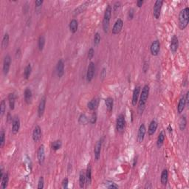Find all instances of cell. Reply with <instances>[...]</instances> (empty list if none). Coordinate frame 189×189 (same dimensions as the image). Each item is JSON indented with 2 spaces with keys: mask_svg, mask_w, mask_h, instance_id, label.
I'll return each instance as SVG.
<instances>
[{
  "mask_svg": "<svg viewBox=\"0 0 189 189\" xmlns=\"http://www.w3.org/2000/svg\"><path fill=\"white\" fill-rule=\"evenodd\" d=\"M149 86L148 84L144 85L141 91V94L140 96V100L138 102V112L139 114H142L143 111L146 108V104L148 98V95H149Z\"/></svg>",
  "mask_w": 189,
  "mask_h": 189,
  "instance_id": "cell-1",
  "label": "cell"
},
{
  "mask_svg": "<svg viewBox=\"0 0 189 189\" xmlns=\"http://www.w3.org/2000/svg\"><path fill=\"white\" fill-rule=\"evenodd\" d=\"M179 28L183 30L187 27L189 23V8L188 7L180 10L179 14Z\"/></svg>",
  "mask_w": 189,
  "mask_h": 189,
  "instance_id": "cell-2",
  "label": "cell"
},
{
  "mask_svg": "<svg viewBox=\"0 0 189 189\" xmlns=\"http://www.w3.org/2000/svg\"><path fill=\"white\" fill-rule=\"evenodd\" d=\"M112 8L109 5L106 8L104 19H103V30L105 33H108V32H109V23H110L111 17H112Z\"/></svg>",
  "mask_w": 189,
  "mask_h": 189,
  "instance_id": "cell-3",
  "label": "cell"
},
{
  "mask_svg": "<svg viewBox=\"0 0 189 189\" xmlns=\"http://www.w3.org/2000/svg\"><path fill=\"white\" fill-rule=\"evenodd\" d=\"M125 124H126V120L124 115L123 114H120L116 120V130L118 131V132H123L124 130Z\"/></svg>",
  "mask_w": 189,
  "mask_h": 189,
  "instance_id": "cell-4",
  "label": "cell"
},
{
  "mask_svg": "<svg viewBox=\"0 0 189 189\" xmlns=\"http://www.w3.org/2000/svg\"><path fill=\"white\" fill-rule=\"evenodd\" d=\"M163 4V2L161 1V0H157V1L155 2L153 8V16L156 19H160Z\"/></svg>",
  "mask_w": 189,
  "mask_h": 189,
  "instance_id": "cell-5",
  "label": "cell"
},
{
  "mask_svg": "<svg viewBox=\"0 0 189 189\" xmlns=\"http://www.w3.org/2000/svg\"><path fill=\"white\" fill-rule=\"evenodd\" d=\"M95 71H96V65H95L94 62H91L89 64L87 72V81L88 83L92 81L93 79L94 75H95Z\"/></svg>",
  "mask_w": 189,
  "mask_h": 189,
  "instance_id": "cell-6",
  "label": "cell"
},
{
  "mask_svg": "<svg viewBox=\"0 0 189 189\" xmlns=\"http://www.w3.org/2000/svg\"><path fill=\"white\" fill-rule=\"evenodd\" d=\"M37 158L39 164L40 165H42L44 163V160H45V149H44V145L40 146L38 149Z\"/></svg>",
  "mask_w": 189,
  "mask_h": 189,
  "instance_id": "cell-7",
  "label": "cell"
},
{
  "mask_svg": "<svg viewBox=\"0 0 189 189\" xmlns=\"http://www.w3.org/2000/svg\"><path fill=\"white\" fill-rule=\"evenodd\" d=\"M10 64H11V58H10V55H6L4 58L3 62V73L5 75H7L9 72V70L10 68Z\"/></svg>",
  "mask_w": 189,
  "mask_h": 189,
  "instance_id": "cell-8",
  "label": "cell"
},
{
  "mask_svg": "<svg viewBox=\"0 0 189 189\" xmlns=\"http://www.w3.org/2000/svg\"><path fill=\"white\" fill-rule=\"evenodd\" d=\"M160 50V43L158 40H155L151 44V47H150V51L152 53V56H156L159 54Z\"/></svg>",
  "mask_w": 189,
  "mask_h": 189,
  "instance_id": "cell-9",
  "label": "cell"
},
{
  "mask_svg": "<svg viewBox=\"0 0 189 189\" xmlns=\"http://www.w3.org/2000/svg\"><path fill=\"white\" fill-rule=\"evenodd\" d=\"M32 138L33 140L35 143H38V142L39 141L41 140V129L39 125L35 126L34 129L33 131V134H32Z\"/></svg>",
  "mask_w": 189,
  "mask_h": 189,
  "instance_id": "cell-10",
  "label": "cell"
},
{
  "mask_svg": "<svg viewBox=\"0 0 189 189\" xmlns=\"http://www.w3.org/2000/svg\"><path fill=\"white\" fill-rule=\"evenodd\" d=\"M146 132V126L144 123H142L139 127L138 132V137H137V140L139 143H141L143 141V139L145 138Z\"/></svg>",
  "mask_w": 189,
  "mask_h": 189,
  "instance_id": "cell-11",
  "label": "cell"
},
{
  "mask_svg": "<svg viewBox=\"0 0 189 189\" xmlns=\"http://www.w3.org/2000/svg\"><path fill=\"white\" fill-rule=\"evenodd\" d=\"M179 47V39L176 35L173 36V37L171 38V45H170V49L172 53H176Z\"/></svg>",
  "mask_w": 189,
  "mask_h": 189,
  "instance_id": "cell-12",
  "label": "cell"
},
{
  "mask_svg": "<svg viewBox=\"0 0 189 189\" xmlns=\"http://www.w3.org/2000/svg\"><path fill=\"white\" fill-rule=\"evenodd\" d=\"M123 27V21L121 19H118L114 23L112 28V34L117 35L120 33Z\"/></svg>",
  "mask_w": 189,
  "mask_h": 189,
  "instance_id": "cell-13",
  "label": "cell"
},
{
  "mask_svg": "<svg viewBox=\"0 0 189 189\" xmlns=\"http://www.w3.org/2000/svg\"><path fill=\"white\" fill-rule=\"evenodd\" d=\"M46 97L44 96L41 99L39 104V107H38V115L39 118H41L44 114V110L46 108Z\"/></svg>",
  "mask_w": 189,
  "mask_h": 189,
  "instance_id": "cell-14",
  "label": "cell"
},
{
  "mask_svg": "<svg viewBox=\"0 0 189 189\" xmlns=\"http://www.w3.org/2000/svg\"><path fill=\"white\" fill-rule=\"evenodd\" d=\"M101 148H102V140H99L96 143L95 148H94V155H95V159L96 160H98L101 157Z\"/></svg>",
  "mask_w": 189,
  "mask_h": 189,
  "instance_id": "cell-15",
  "label": "cell"
},
{
  "mask_svg": "<svg viewBox=\"0 0 189 189\" xmlns=\"http://www.w3.org/2000/svg\"><path fill=\"white\" fill-rule=\"evenodd\" d=\"M19 129H20V120L18 117H15L12 121V130H11V131H12L13 135H16L19 132Z\"/></svg>",
  "mask_w": 189,
  "mask_h": 189,
  "instance_id": "cell-16",
  "label": "cell"
},
{
  "mask_svg": "<svg viewBox=\"0 0 189 189\" xmlns=\"http://www.w3.org/2000/svg\"><path fill=\"white\" fill-rule=\"evenodd\" d=\"M56 73L58 77L62 78L64 74V63L62 59H60L56 65Z\"/></svg>",
  "mask_w": 189,
  "mask_h": 189,
  "instance_id": "cell-17",
  "label": "cell"
},
{
  "mask_svg": "<svg viewBox=\"0 0 189 189\" xmlns=\"http://www.w3.org/2000/svg\"><path fill=\"white\" fill-rule=\"evenodd\" d=\"M140 89H141V87L140 86H138L135 88L134 91H133V95H132V105L133 106H135L137 105L138 102V98H139V96H140Z\"/></svg>",
  "mask_w": 189,
  "mask_h": 189,
  "instance_id": "cell-18",
  "label": "cell"
},
{
  "mask_svg": "<svg viewBox=\"0 0 189 189\" xmlns=\"http://www.w3.org/2000/svg\"><path fill=\"white\" fill-rule=\"evenodd\" d=\"M157 126H158V123H157V121H154V120L152 121V122L150 123L148 129V134L149 136H152V135H154L156 131H157Z\"/></svg>",
  "mask_w": 189,
  "mask_h": 189,
  "instance_id": "cell-19",
  "label": "cell"
},
{
  "mask_svg": "<svg viewBox=\"0 0 189 189\" xmlns=\"http://www.w3.org/2000/svg\"><path fill=\"white\" fill-rule=\"evenodd\" d=\"M85 175L86 183H87V186H89V185H90L92 183V167H91L90 164H89L88 166H87Z\"/></svg>",
  "mask_w": 189,
  "mask_h": 189,
  "instance_id": "cell-20",
  "label": "cell"
},
{
  "mask_svg": "<svg viewBox=\"0 0 189 189\" xmlns=\"http://www.w3.org/2000/svg\"><path fill=\"white\" fill-rule=\"evenodd\" d=\"M16 99V95L14 92H11L8 95V102L10 109L11 110H14L15 109V103Z\"/></svg>",
  "mask_w": 189,
  "mask_h": 189,
  "instance_id": "cell-21",
  "label": "cell"
},
{
  "mask_svg": "<svg viewBox=\"0 0 189 189\" xmlns=\"http://www.w3.org/2000/svg\"><path fill=\"white\" fill-rule=\"evenodd\" d=\"M98 105H99V99L96 98L92 99V100L87 104V106H88V108L92 111L96 110L98 106Z\"/></svg>",
  "mask_w": 189,
  "mask_h": 189,
  "instance_id": "cell-22",
  "label": "cell"
},
{
  "mask_svg": "<svg viewBox=\"0 0 189 189\" xmlns=\"http://www.w3.org/2000/svg\"><path fill=\"white\" fill-rule=\"evenodd\" d=\"M24 101L27 103V104H30L31 103L33 98V93L32 91L30 88H26L24 92Z\"/></svg>",
  "mask_w": 189,
  "mask_h": 189,
  "instance_id": "cell-23",
  "label": "cell"
},
{
  "mask_svg": "<svg viewBox=\"0 0 189 189\" xmlns=\"http://www.w3.org/2000/svg\"><path fill=\"white\" fill-rule=\"evenodd\" d=\"M69 27H70V32L72 33H75L78 30V27H79V22L75 19H72L69 24Z\"/></svg>",
  "mask_w": 189,
  "mask_h": 189,
  "instance_id": "cell-24",
  "label": "cell"
},
{
  "mask_svg": "<svg viewBox=\"0 0 189 189\" xmlns=\"http://www.w3.org/2000/svg\"><path fill=\"white\" fill-rule=\"evenodd\" d=\"M186 106V100H185V98L184 97L181 98L180 99L178 105H177V112L179 113V114H181V113L184 111Z\"/></svg>",
  "mask_w": 189,
  "mask_h": 189,
  "instance_id": "cell-25",
  "label": "cell"
},
{
  "mask_svg": "<svg viewBox=\"0 0 189 189\" xmlns=\"http://www.w3.org/2000/svg\"><path fill=\"white\" fill-rule=\"evenodd\" d=\"M105 105L106 109L109 112H112L113 109V105H114V100L112 98L109 97L105 100Z\"/></svg>",
  "mask_w": 189,
  "mask_h": 189,
  "instance_id": "cell-26",
  "label": "cell"
},
{
  "mask_svg": "<svg viewBox=\"0 0 189 189\" xmlns=\"http://www.w3.org/2000/svg\"><path fill=\"white\" fill-rule=\"evenodd\" d=\"M168 180H169V172H168L167 169H163L161 174V177H160V182L162 183V185L165 186L167 184Z\"/></svg>",
  "mask_w": 189,
  "mask_h": 189,
  "instance_id": "cell-27",
  "label": "cell"
},
{
  "mask_svg": "<svg viewBox=\"0 0 189 189\" xmlns=\"http://www.w3.org/2000/svg\"><path fill=\"white\" fill-rule=\"evenodd\" d=\"M165 138V131H160V133L159 134V135H158V138H157V146L158 148H160V147L163 145Z\"/></svg>",
  "mask_w": 189,
  "mask_h": 189,
  "instance_id": "cell-28",
  "label": "cell"
},
{
  "mask_svg": "<svg viewBox=\"0 0 189 189\" xmlns=\"http://www.w3.org/2000/svg\"><path fill=\"white\" fill-rule=\"evenodd\" d=\"M9 182V174L8 173H5L4 174L3 177L1 180V188L2 189H5L7 187V185H8Z\"/></svg>",
  "mask_w": 189,
  "mask_h": 189,
  "instance_id": "cell-29",
  "label": "cell"
},
{
  "mask_svg": "<svg viewBox=\"0 0 189 189\" xmlns=\"http://www.w3.org/2000/svg\"><path fill=\"white\" fill-rule=\"evenodd\" d=\"M187 126V119L186 116H182L179 121V128L181 131H184Z\"/></svg>",
  "mask_w": 189,
  "mask_h": 189,
  "instance_id": "cell-30",
  "label": "cell"
},
{
  "mask_svg": "<svg viewBox=\"0 0 189 189\" xmlns=\"http://www.w3.org/2000/svg\"><path fill=\"white\" fill-rule=\"evenodd\" d=\"M86 183V175L84 171H81L79 174V186L80 188H83Z\"/></svg>",
  "mask_w": 189,
  "mask_h": 189,
  "instance_id": "cell-31",
  "label": "cell"
},
{
  "mask_svg": "<svg viewBox=\"0 0 189 189\" xmlns=\"http://www.w3.org/2000/svg\"><path fill=\"white\" fill-rule=\"evenodd\" d=\"M9 39H10V36H9L8 33H5L3 36L2 39V49H6L8 47L9 44Z\"/></svg>",
  "mask_w": 189,
  "mask_h": 189,
  "instance_id": "cell-32",
  "label": "cell"
},
{
  "mask_svg": "<svg viewBox=\"0 0 189 189\" xmlns=\"http://www.w3.org/2000/svg\"><path fill=\"white\" fill-rule=\"evenodd\" d=\"M87 5H88V3L87 2H86V3L83 4V5H80L79 7H77L76 9H75V10H74V15L76 16V15H79V14H81V13H82L83 11H84V10H86V8L87 7Z\"/></svg>",
  "mask_w": 189,
  "mask_h": 189,
  "instance_id": "cell-33",
  "label": "cell"
},
{
  "mask_svg": "<svg viewBox=\"0 0 189 189\" xmlns=\"http://www.w3.org/2000/svg\"><path fill=\"white\" fill-rule=\"evenodd\" d=\"M45 45V37L44 36H40L38 40V46L40 51H42Z\"/></svg>",
  "mask_w": 189,
  "mask_h": 189,
  "instance_id": "cell-34",
  "label": "cell"
},
{
  "mask_svg": "<svg viewBox=\"0 0 189 189\" xmlns=\"http://www.w3.org/2000/svg\"><path fill=\"white\" fill-rule=\"evenodd\" d=\"M31 72H32V66H31L30 64H29L27 65V66H26L25 69H24V79H27V80L29 79L30 75L31 74Z\"/></svg>",
  "mask_w": 189,
  "mask_h": 189,
  "instance_id": "cell-35",
  "label": "cell"
},
{
  "mask_svg": "<svg viewBox=\"0 0 189 189\" xmlns=\"http://www.w3.org/2000/svg\"><path fill=\"white\" fill-rule=\"evenodd\" d=\"M62 143L61 140H56V141L53 142V143H52V149L53 150V151H57V150L60 149V148H62Z\"/></svg>",
  "mask_w": 189,
  "mask_h": 189,
  "instance_id": "cell-36",
  "label": "cell"
},
{
  "mask_svg": "<svg viewBox=\"0 0 189 189\" xmlns=\"http://www.w3.org/2000/svg\"><path fill=\"white\" fill-rule=\"evenodd\" d=\"M5 110H6V102L5 100H2L0 104V117L2 118L5 114Z\"/></svg>",
  "mask_w": 189,
  "mask_h": 189,
  "instance_id": "cell-37",
  "label": "cell"
},
{
  "mask_svg": "<svg viewBox=\"0 0 189 189\" xmlns=\"http://www.w3.org/2000/svg\"><path fill=\"white\" fill-rule=\"evenodd\" d=\"M88 118H87V115H86L85 114H81L80 116H79V122L80 124H87V123H88Z\"/></svg>",
  "mask_w": 189,
  "mask_h": 189,
  "instance_id": "cell-38",
  "label": "cell"
},
{
  "mask_svg": "<svg viewBox=\"0 0 189 189\" xmlns=\"http://www.w3.org/2000/svg\"><path fill=\"white\" fill-rule=\"evenodd\" d=\"M5 143V133L4 130L0 133V148H3Z\"/></svg>",
  "mask_w": 189,
  "mask_h": 189,
  "instance_id": "cell-39",
  "label": "cell"
},
{
  "mask_svg": "<svg viewBox=\"0 0 189 189\" xmlns=\"http://www.w3.org/2000/svg\"><path fill=\"white\" fill-rule=\"evenodd\" d=\"M101 35H100V33H95V36H94V45L95 46H98L99 44H100V42H101Z\"/></svg>",
  "mask_w": 189,
  "mask_h": 189,
  "instance_id": "cell-40",
  "label": "cell"
},
{
  "mask_svg": "<svg viewBox=\"0 0 189 189\" xmlns=\"http://www.w3.org/2000/svg\"><path fill=\"white\" fill-rule=\"evenodd\" d=\"M43 2H43L42 0L36 1V2H35V4H36V7H35V9H36V11H37V13H39V11L41 10V5H42Z\"/></svg>",
  "mask_w": 189,
  "mask_h": 189,
  "instance_id": "cell-41",
  "label": "cell"
},
{
  "mask_svg": "<svg viewBox=\"0 0 189 189\" xmlns=\"http://www.w3.org/2000/svg\"><path fill=\"white\" fill-rule=\"evenodd\" d=\"M44 180L43 177H40L39 181H38V188L39 189H42L44 188Z\"/></svg>",
  "mask_w": 189,
  "mask_h": 189,
  "instance_id": "cell-42",
  "label": "cell"
},
{
  "mask_svg": "<svg viewBox=\"0 0 189 189\" xmlns=\"http://www.w3.org/2000/svg\"><path fill=\"white\" fill-rule=\"evenodd\" d=\"M106 187L108 188H118V185H116L113 182H108L107 184H106Z\"/></svg>",
  "mask_w": 189,
  "mask_h": 189,
  "instance_id": "cell-43",
  "label": "cell"
},
{
  "mask_svg": "<svg viewBox=\"0 0 189 189\" xmlns=\"http://www.w3.org/2000/svg\"><path fill=\"white\" fill-rule=\"evenodd\" d=\"M94 56H95V50H94L93 48H90L88 51V58L89 60L92 59Z\"/></svg>",
  "mask_w": 189,
  "mask_h": 189,
  "instance_id": "cell-44",
  "label": "cell"
},
{
  "mask_svg": "<svg viewBox=\"0 0 189 189\" xmlns=\"http://www.w3.org/2000/svg\"><path fill=\"white\" fill-rule=\"evenodd\" d=\"M68 184H69V180L68 178H64V179L62 180V188L64 189L67 188H68Z\"/></svg>",
  "mask_w": 189,
  "mask_h": 189,
  "instance_id": "cell-45",
  "label": "cell"
},
{
  "mask_svg": "<svg viewBox=\"0 0 189 189\" xmlns=\"http://www.w3.org/2000/svg\"><path fill=\"white\" fill-rule=\"evenodd\" d=\"M97 114L96 112H93V114H92V117L90 118V123L92 124H95L96 123V121H97Z\"/></svg>",
  "mask_w": 189,
  "mask_h": 189,
  "instance_id": "cell-46",
  "label": "cell"
},
{
  "mask_svg": "<svg viewBox=\"0 0 189 189\" xmlns=\"http://www.w3.org/2000/svg\"><path fill=\"white\" fill-rule=\"evenodd\" d=\"M134 15H135V11H134V9H130L129 10V12H128V19H129V20H131V19L134 18Z\"/></svg>",
  "mask_w": 189,
  "mask_h": 189,
  "instance_id": "cell-47",
  "label": "cell"
},
{
  "mask_svg": "<svg viewBox=\"0 0 189 189\" xmlns=\"http://www.w3.org/2000/svg\"><path fill=\"white\" fill-rule=\"evenodd\" d=\"M106 76V69L103 68L102 71L101 72V79L102 81H104V79H105V77Z\"/></svg>",
  "mask_w": 189,
  "mask_h": 189,
  "instance_id": "cell-48",
  "label": "cell"
},
{
  "mask_svg": "<svg viewBox=\"0 0 189 189\" xmlns=\"http://www.w3.org/2000/svg\"><path fill=\"white\" fill-rule=\"evenodd\" d=\"M120 7H121V3L120 2H116L115 4H114V5L113 6V8H114V11H118V10H119Z\"/></svg>",
  "mask_w": 189,
  "mask_h": 189,
  "instance_id": "cell-49",
  "label": "cell"
},
{
  "mask_svg": "<svg viewBox=\"0 0 189 189\" xmlns=\"http://www.w3.org/2000/svg\"><path fill=\"white\" fill-rule=\"evenodd\" d=\"M143 0H138V1H137V6H138V7H141L142 5H143Z\"/></svg>",
  "mask_w": 189,
  "mask_h": 189,
  "instance_id": "cell-50",
  "label": "cell"
},
{
  "mask_svg": "<svg viewBox=\"0 0 189 189\" xmlns=\"http://www.w3.org/2000/svg\"><path fill=\"white\" fill-rule=\"evenodd\" d=\"M188 96H189V92H187V93H186V97H184L185 100H186V105H188Z\"/></svg>",
  "mask_w": 189,
  "mask_h": 189,
  "instance_id": "cell-51",
  "label": "cell"
},
{
  "mask_svg": "<svg viewBox=\"0 0 189 189\" xmlns=\"http://www.w3.org/2000/svg\"><path fill=\"white\" fill-rule=\"evenodd\" d=\"M4 173H3V168H1V170H0V180H2V178L4 176Z\"/></svg>",
  "mask_w": 189,
  "mask_h": 189,
  "instance_id": "cell-52",
  "label": "cell"
},
{
  "mask_svg": "<svg viewBox=\"0 0 189 189\" xmlns=\"http://www.w3.org/2000/svg\"><path fill=\"white\" fill-rule=\"evenodd\" d=\"M167 129L169 130V133H172V127H171V125H169V126H168Z\"/></svg>",
  "mask_w": 189,
  "mask_h": 189,
  "instance_id": "cell-53",
  "label": "cell"
},
{
  "mask_svg": "<svg viewBox=\"0 0 189 189\" xmlns=\"http://www.w3.org/2000/svg\"><path fill=\"white\" fill-rule=\"evenodd\" d=\"M10 120L12 121V118H10V113H9V114H7V121H10Z\"/></svg>",
  "mask_w": 189,
  "mask_h": 189,
  "instance_id": "cell-54",
  "label": "cell"
},
{
  "mask_svg": "<svg viewBox=\"0 0 189 189\" xmlns=\"http://www.w3.org/2000/svg\"><path fill=\"white\" fill-rule=\"evenodd\" d=\"M137 164V158H135V160H134V163H133V167H135V165H136Z\"/></svg>",
  "mask_w": 189,
  "mask_h": 189,
  "instance_id": "cell-55",
  "label": "cell"
}]
</instances>
